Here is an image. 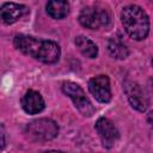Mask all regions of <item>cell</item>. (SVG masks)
I'll list each match as a JSON object with an SVG mask.
<instances>
[{
  "instance_id": "4",
  "label": "cell",
  "mask_w": 153,
  "mask_h": 153,
  "mask_svg": "<svg viewBox=\"0 0 153 153\" xmlns=\"http://www.w3.org/2000/svg\"><path fill=\"white\" fill-rule=\"evenodd\" d=\"M62 92L72 99L74 106L82 116L91 117L96 112V108L93 106V104L86 97L84 90L78 84L73 81H65L62 84Z\"/></svg>"
},
{
  "instance_id": "13",
  "label": "cell",
  "mask_w": 153,
  "mask_h": 153,
  "mask_svg": "<svg viewBox=\"0 0 153 153\" xmlns=\"http://www.w3.org/2000/svg\"><path fill=\"white\" fill-rule=\"evenodd\" d=\"M108 50L109 54L117 60H123L129 55V50L127 45L118 37H111L108 41Z\"/></svg>"
},
{
  "instance_id": "1",
  "label": "cell",
  "mask_w": 153,
  "mask_h": 153,
  "mask_svg": "<svg viewBox=\"0 0 153 153\" xmlns=\"http://www.w3.org/2000/svg\"><path fill=\"white\" fill-rule=\"evenodd\" d=\"M13 45L24 55L33 57L43 63H55L61 55L60 45L56 42L27 35H16L13 38Z\"/></svg>"
},
{
  "instance_id": "12",
  "label": "cell",
  "mask_w": 153,
  "mask_h": 153,
  "mask_svg": "<svg viewBox=\"0 0 153 153\" xmlns=\"http://www.w3.org/2000/svg\"><path fill=\"white\" fill-rule=\"evenodd\" d=\"M75 45L80 53L88 59H96L98 55V47L85 36H78L75 38Z\"/></svg>"
},
{
  "instance_id": "2",
  "label": "cell",
  "mask_w": 153,
  "mask_h": 153,
  "mask_svg": "<svg viewBox=\"0 0 153 153\" xmlns=\"http://www.w3.org/2000/svg\"><path fill=\"white\" fill-rule=\"evenodd\" d=\"M121 23L129 37L142 41L149 32V18L145 10L137 5H128L121 12Z\"/></svg>"
},
{
  "instance_id": "5",
  "label": "cell",
  "mask_w": 153,
  "mask_h": 153,
  "mask_svg": "<svg viewBox=\"0 0 153 153\" xmlns=\"http://www.w3.org/2000/svg\"><path fill=\"white\" fill-rule=\"evenodd\" d=\"M79 23L90 30H97L102 26H108L110 23L109 12L100 6H87L79 14Z\"/></svg>"
},
{
  "instance_id": "3",
  "label": "cell",
  "mask_w": 153,
  "mask_h": 153,
  "mask_svg": "<svg viewBox=\"0 0 153 153\" xmlns=\"http://www.w3.org/2000/svg\"><path fill=\"white\" fill-rule=\"evenodd\" d=\"M59 127L50 118H37L25 127V134L32 141H50L57 136Z\"/></svg>"
},
{
  "instance_id": "14",
  "label": "cell",
  "mask_w": 153,
  "mask_h": 153,
  "mask_svg": "<svg viewBox=\"0 0 153 153\" xmlns=\"http://www.w3.org/2000/svg\"><path fill=\"white\" fill-rule=\"evenodd\" d=\"M147 123H148L149 127L153 129V111H151V112L147 115Z\"/></svg>"
},
{
  "instance_id": "15",
  "label": "cell",
  "mask_w": 153,
  "mask_h": 153,
  "mask_svg": "<svg viewBox=\"0 0 153 153\" xmlns=\"http://www.w3.org/2000/svg\"><path fill=\"white\" fill-rule=\"evenodd\" d=\"M152 65H153V60H152Z\"/></svg>"
},
{
  "instance_id": "11",
  "label": "cell",
  "mask_w": 153,
  "mask_h": 153,
  "mask_svg": "<svg viewBox=\"0 0 153 153\" xmlns=\"http://www.w3.org/2000/svg\"><path fill=\"white\" fill-rule=\"evenodd\" d=\"M45 8L47 13L54 19H63L69 13V4L67 0H49Z\"/></svg>"
},
{
  "instance_id": "8",
  "label": "cell",
  "mask_w": 153,
  "mask_h": 153,
  "mask_svg": "<svg viewBox=\"0 0 153 153\" xmlns=\"http://www.w3.org/2000/svg\"><path fill=\"white\" fill-rule=\"evenodd\" d=\"M88 91L99 103L111 100V87L108 75H97L88 80Z\"/></svg>"
},
{
  "instance_id": "9",
  "label": "cell",
  "mask_w": 153,
  "mask_h": 153,
  "mask_svg": "<svg viewBox=\"0 0 153 153\" xmlns=\"http://www.w3.org/2000/svg\"><path fill=\"white\" fill-rule=\"evenodd\" d=\"M44 99L39 92L29 90L22 98V108L29 115H36L44 110Z\"/></svg>"
},
{
  "instance_id": "7",
  "label": "cell",
  "mask_w": 153,
  "mask_h": 153,
  "mask_svg": "<svg viewBox=\"0 0 153 153\" xmlns=\"http://www.w3.org/2000/svg\"><path fill=\"white\" fill-rule=\"evenodd\" d=\"M96 130L105 148H111L120 139V133L115 124L105 117H99L96 122Z\"/></svg>"
},
{
  "instance_id": "6",
  "label": "cell",
  "mask_w": 153,
  "mask_h": 153,
  "mask_svg": "<svg viewBox=\"0 0 153 153\" xmlns=\"http://www.w3.org/2000/svg\"><path fill=\"white\" fill-rule=\"evenodd\" d=\"M123 90H124V93H126L130 105L135 110H137L140 112H143L147 110L148 104H149L148 98L137 82L131 81V80H126L123 84Z\"/></svg>"
},
{
  "instance_id": "10",
  "label": "cell",
  "mask_w": 153,
  "mask_h": 153,
  "mask_svg": "<svg viewBox=\"0 0 153 153\" xmlns=\"http://www.w3.org/2000/svg\"><path fill=\"white\" fill-rule=\"evenodd\" d=\"M27 13V7L16 2H6L1 6L0 16L4 24H13Z\"/></svg>"
}]
</instances>
